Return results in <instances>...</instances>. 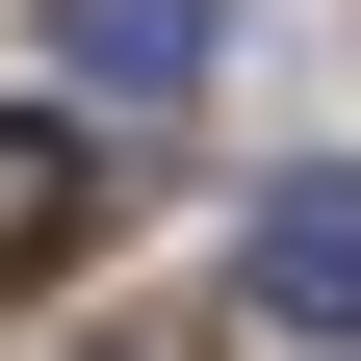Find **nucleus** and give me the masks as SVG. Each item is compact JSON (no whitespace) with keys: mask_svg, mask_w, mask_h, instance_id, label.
I'll return each mask as SVG.
<instances>
[{"mask_svg":"<svg viewBox=\"0 0 361 361\" xmlns=\"http://www.w3.org/2000/svg\"><path fill=\"white\" fill-rule=\"evenodd\" d=\"M258 310H284V336H361V155H310L284 207H258Z\"/></svg>","mask_w":361,"mask_h":361,"instance_id":"obj_1","label":"nucleus"},{"mask_svg":"<svg viewBox=\"0 0 361 361\" xmlns=\"http://www.w3.org/2000/svg\"><path fill=\"white\" fill-rule=\"evenodd\" d=\"M52 52L104 78V104H180V78L233 52V0H52Z\"/></svg>","mask_w":361,"mask_h":361,"instance_id":"obj_2","label":"nucleus"},{"mask_svg":"<svg viewBox=\"0 0 361 361\" xmlns=\"http://www.w3.org/2000/svg\"><path fill=\"white\" fill-rule=\"evenodd\" d=\"M104 233V155H78L52 104H0V284H26V258H78Z\"/></svg>","mask_w":361,"mask_h":361,"instance_id":"obj_3","label":"nucleus"},{"mask_svg":"<svg viewBox=\"0 0 361 361\" xmlns=\"http://www.w3.org/2000/svg\"><path fill=\"white\" fill-rule=\"evenodd\" d=\"M52 361H180V336H52Z\"/></svg>","mask_w":361,"mask_h":361,"instance_id":"obj_4","label":"nucleus"}]
</instances>
